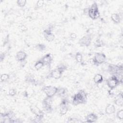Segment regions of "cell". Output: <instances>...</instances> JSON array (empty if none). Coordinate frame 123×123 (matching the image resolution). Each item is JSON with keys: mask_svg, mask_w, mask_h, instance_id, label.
Returning <instances> with one entry per match:
<instances>
[{"mask_svg": "<svg viewBox=\"0 0 123 123\" xmlns=\"http://www.w3.org/2000/svg\"><path fill=\"white\" fill-rule=\"evenodd\" d=\"M87 100L86 93L84 90L81 89L74 95L72 99V103L74 106L84 104L87 102Z\"/></svg>", "mask_w": 123, "mask_h": 123, "instance_id": "6da1fadb", "label": "cell"}, {"mask_svg": "<svg viewBox=\"0 0 123 123\" xmlns=\"http://www.w3.org/2000/svg\"><path fill=\"white\" fill-rule=\"evenodd\" d=\"M67 69V67L63 64L59 65L55 69L50 72L48 77L55 79H59L62 77L63 73Z\"/></svg>", "mask_w": 123, "mask_h": 123, "instance_id": "7a4b0ae2", "label": "cell"}, {"mask_svg": "<svg viewBox=\"0 0 123 123\" xmlns=\"http://www.w3.org/2000/svg\"><path fill=\"white\" fill-rule=\"evenodd\" d=\"M88 16L93 20L98 19L100 16V13L98 11V4L96 2H94L88 8Z\"/></svg>", "mask_w": 123, "mask_h": 123, "instance_id": "3957f363", "label": "cell"}, {"mask_svg": "<svg viewBox=\"0 0 123 123\" xmlns=\"http://www.w3.org/2000/svg\"><path fill=\"white\" fill-rule=\"evenodd\" d=\"M52 98L47 97L42 101V105L43 110L47 113H51L53 111L52 108Z\"/></svg>", "mask_w": 123, "mask_h": 123, "instance_id": "277c9868", "label": "cell"}, {"mask_svg": "<svg viewBox=\"0 0 123 123\" xmlns=\"http://www.w3.org/2000/svg\"><path fill=\"white\" fill-rule=\"evenodd\" d=\"M106 60V56L105 54L102 52H96L95 53L93 61L95 65L98 66L104 63Z\"/></svg>", "mask_w": 123, "mask_h": 123, "instance_id": "5b68a950", "label": "cell"}, {"mask_svg": "<svg viewBox=\"0 0 123 123\" xmlns=\"http://www.w3.org/2000/svg\"><path fill=\"white\" fill-rule=\"evenodd\" d=\"M42 90L47 97L52 98L54 95L57 94L58 87L52 86H47L43 87Z\"/></svg>", "mask_w": 123, "mask_h": 123, "instance_id": "8992f818", "label": "cell"}, {"mask_svg": "<svg viewBox=\"0 0 123 123\" xmlns=\"http://www.w3.org/2000/svg\"><path fill=\"white\" fill-rule=\"evenodd\" d=\"M92 41L91 35L87 34L82 37L78 40V43L81 47H87L90 46Z\"/></svg>", "mask_w": 123, "mask_h": 123, "instance_id": "52a82bcc", "label": "cell"}, {"mask_svg": "<svg viewBox=\"0 0 123 123\" xmlns=\"http://www.w3.org/2000/svg\"><path fill=\"white\" fill-rule=\"evenodd\" d=\"M68 100L66 98H64L61 101L60 105V114L61 116H63L67 113L69 110Z\"/></svg>", "mask_w": 123, "mask_h": 123, "instance_id": "ba28073f", "label": "cell"}, {"mask_svg": "<svg viewBox=\"0 0 123 123\" xmlns=\"http://www.w3.org/2000/svg\"><path fill=\"white\" fill-rule=\"evenodd\" d=\"M30 109L31 111L36 116V119L42 120L44 116V113L42 111H41L40 109H39L37 106L34 105H32Z\"/></svg>", "mask_w": 123, "mask_h": 123, "instance_id": "9c48e42d", "label": "cell"}, {"mask_svg": "<svg viewBox=\"0 0 123 123\" xmlns=\"http://www.w3.org/2000/svg\"><path fill=\"white\" fill-rule=\"evenodd\" d=\"M120 84V82L119 79L115 75H111L107 80V85L110 89L116 88Z\"/></svg>", "mask_w": 123, "mask_h": 123, "instance_id": "30bf717a", "label": "cell"}, {"mask_svg": "<svg viewBox=\"0 0 123 123\" xmlns=\"http://www.w3.org/2000/svg\"><path fill=\"white\" fill-rule=\"evenodd\" d=\"M43 35L45 39L48 42H52L55 38V35L50 27H48L43 31Z\"/></svg>", "mask_w": 123, "mask_h": 123, "instance_id": "8fae6325", "label": "cell"}, {"mask_svg": "<svg viewBox=\"0 0 123 123\" xmlns=\"http://www.w3.org/2000/svg\"><path fill=\"white\" fill-rule=\"evenodd\" d=\"M41 60L43 61L44 65L47 66H50L53 61V57L52 54L50 53H49L43 56L41 59Z\"/></svg>", "mask_w": 123, "mask_h": 123, "instance_id": "7c38bea8", "label": "cell"}, {"mask_svg": "<svg viewBox=\"0 0 123 123\" xmlns=\"http://www.w3.org/2000/svg\"><path fill=\"white\" fill-rule=\"evenodd\" d=\"M114 103L118 106L122 107L123 105V92H120L117 94L114 98Z\"/></svg>", "mask_w": 123, "mask_h": 123, "instance_id": "4fadbf2b", "label": "cell"}, {"mask_svg": "<svg viewBox=\"0 0 123 123\" xmlns=\"http://www.w3.org/2000/svg\"><path fill=\"white\" fill-rule=\"evenodd\" d=\"M26 58H27L26 53L25 51L22 50H20L17 52L15 55L16 60L19 62H24L26 60Z\"/></svg>", "mask_w": 123, "mask_h": 123, "instance_id": "5bb4252c", "label": "cell"}, {"mask_svg": "<svg viewBox=\"0 0 123 123\" xmlns=\"http://www.w3.org/2000/svg\"><path fill=\"white\" fill-rule=\"evenodd\" d=\"M98 119V116L94 113H91L88 114L86 117V122L94 123L96 122Z\"/></svg>", "mask_w": 123, "mask_h": 123, "instance_id": "9a60e30c", "label": "cell"}, {"mask_svg": "<svg viewBox=\"0 0 123 123\" xmlns=\"http://www.w3.org/2000/svg\"><path fill=\"white\" fill-rule=\"evenodd\" d=\"M116 108L114 105L111 104H109L107 105L105 108V113L108 115H111L113 114L115 112Z\"/></svg>", "mask_w": 123, "mask_h": 123, "instance_id": "2e32d148", "label": "cell"}, {"mask_svg": "<svg viewBox=\"0 0 123 123\" xmlns=\"http://www.w3.org/2000/svg\"><path fill=\"white\" fill-rule=\"evenodd\" d=\"M93 81L96 84H101L103 81V77L101 74H97L93 77Z\"/></svg>", "mask_w": 123, "mask_h": 123, "instance_id": "e0dca14e", "label": "cell"}, {"mask_svg": "<svg viewBox=\"0 0 123 123\" xmlns=\"http://www.w3.org/2000/svg\"><path fill=\"white\" fill-rule=\"evenodd\" d=\"M111 20L115 24H119L121 22V17L119 13H112L111 16Z\"/></svg>", "mask_w": 123, "mask_h": 123, "instance_id": "ac0fdd59", "label": "cell"}, {"mask_svg": "<svg viewBox=\"0 0 123 123\" xmlns=\"http://www.w3.org/2000/svg\"><path fill=\"white\" fill-rule=\"evenodd\" d=\"M68 90L65 87H59L58 88V91L57 94L59 97H64L67 93Z\"/></svg>", "mask_w": 123, "mask_h": 123, "instance_id": "d6986e66", "label": "cell"}, {"mask_svg": "<svg viewBox=\"0 0 123 123\" xmlns=\"http://www.w3.org/2000/svg\"><path fill=\"white\" fill-rule=\"evenodd\" d=\"M44 65H45L44 63H43V61L41 59L38 61H37L36 62V63L34 64V67L36 70L38 71L41 69Z\"/></svg>", "mask_w": 123, "mask_h": 123, "instance_id": "ffe728a7", "label": "cell"}, {"mask_svg": "<svg viewBox=\"0 0 123 123\" xmlns=\"http://www.w3.org/2000/svg\"><path fill=\"white\" fill-rule=\"evenodd\" d=\"M75 59L76 61L78 63H80L81 64L82 63L83 57V55L81 52H77L76 53L75 55Z\"/></svg>", "mask_w": 123, "mask_h": 123, "instance_id": "44dd1931", "label": "cell"}, {"mask_svg": "<svg viewBox=\"0 0 123 123\" xmlns=\"http://www.w3.org/2000/svg\"><path fill=\"white\" fill-rule=\"evenodd\" d=\"M10 76L8 74L4 73V74H2L0 75V79L1 82L7 81L10 79Z\"/></svg>", "mask_w": 123, "mask_h": 123, "instance_id": "7402d4cb", "label": "cell"}, {"mask_svg": "<svg viewBox=\"0 0 123 123\" xmlns=\"http://www.w3.org/2000/svg\"><path fill=\"white\" fill-rule=\"evenodd\" d=\"M25 81L31 84H35L36 80L34 77L31 75H27L26 77H25Z\"/></svg>", "mask_w": 123, "mask_h": 123, "instance_id": "603a6c76", "label": "cell"}, {"mask_svg": "<svg viewBox=\"0 0 123 123\" xmlns=\"http://www.w3.org/2000/svg\"><path fill=\"white\" fill-rule=\"evenodd\" d=\"M36 49L39 51H44L46 49V46L43 44H38L36 46Z\"/></svg>", "mask_w": 123, "mask_h": 123, "instance_id": "cb8c5ba5", "label": "cell"}, {"mask_svg": "<svg viewBox=\"0 0 123 123\" xmlns=\"http://www.w3.org/2000/svg\"><path fill=\"white\" fill-rule=\"evenodd\" d=\"M27 1L26 0H17L16 3L17 5L20 7H24L25 6Z\"/></svg>", "mask_w": 123, "mask_h": 123, "instance_id": "d4e9b609", "label": "cell"}, {"mask_svg": "<svg viewBox=\"0 0 123 123\" xmlns=\"http://www.w3.org/2000/svg\"><path fill=\"white\" fill-rule=\"evenodd\" d=\"M117 118L121 120H122L123 119V110L120 109L116 113Z\"/></svg>", "mask_w": 123, "mask_h": 123, "instance_id": "484cf974", "label": "cell"}, {"mask_svg": "<svg viewBox=\"0 0 123 123\" xmlns=\"http://www.w3.org/2000/svg\"><path fill=\"white\" fill-rule=\"evenodd\" d=\"M94 45L96 47H101L103 46V42L101 40L98 39L94 42Z\"/></svg>", "mask_w": 123, "mask_h": 123, "instance_id": "4316f807", "label": "cell"}, {"mask_svg": "<svg viewBox=\"0 0 123 123\" xmlns=\"http://www.w3.org/2000/svg\"><path fill=\"white\" fill-rule=\"evenodd\" d=\"M44 4V1L43 0H37L36 4V7L37 9L43 7Z\"/></svg>", "mask_w": 123, "mask_h": 123, "instance_id": "83f0119b", "label": "cell"}, {"mask_svg": "<svg viewBox=\"0 0 123 123\" xmlns=\"http://www.w3.org/2000/svg\"><path fill=\"white\" fill-rule=\"evenodd\" d=\"M16 93H17V91L14 88H11V89H9V90L8 91V95H9L10 96H11V97L14 96L15 95H16Z\"/></svg>", "mask_w": 123, "mask_h": 123, "instance_id": "f1b7e54d", "label": "cell"}, {"mask_svg": "<svg viewBox=\"0 0 123 123\" xmlns=\"http://www.w3.org/2000/svg\"><path fill=\"white\" fill-rule=\"evenodd\" d=\"M70 37L72 39H75L77 37V35L74 33H71L70 35Z\"/></svg>", "mask_w": 123, "mask_h": 123, "instance_id": "f546056e", "label": "cell"}, {"mask_svg": "<svg viewBox=\"0 0 123 123\" xmlns=\"http://www.w3.org/2000/svg\"><path fill=\"white\" fill-rule=\"evenodd\" d=\"M88 8H86L84 9V13L86 15H88Z\"/></svg>", "mask_w": 123, "mask_h": 123, "instance_id": "4dcf8cb0", "label": "cell"}, {"mask_svg": "<svg viewBox=\"0 0 123 123\" xmlns=\"http://www.w3.org/2000/svg\"><path fill=\"white\" fill-rule=\"evenodd\" d=\"M4 57H5V54L4 53H1L0 54V59L1 62H2L4 60Z\"/></svg>", "mask_w": 123, "mask_h": 123, "instance_id": "1f68e13d", "label": "cell"}]
</instances>
